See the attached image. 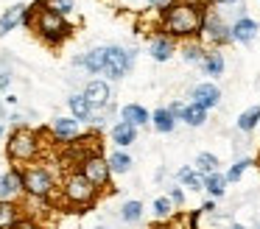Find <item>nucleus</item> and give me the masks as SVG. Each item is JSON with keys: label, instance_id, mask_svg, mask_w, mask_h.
<instances>
[{"label": "nucleus", "instance_id": "nucleus-1", "mask_svg": "<svg viewBox=\"0 0 260 229\" xmlns=\"http://www.w3.org/2000/svg\"><path fill=\"white\" fill-rule=\"evenodd\" d=\"M207 22V3H196V0H176L174 6L162 11L159 17V34L171 37L174 42H187V39H199Z\"/></svg>", "mask_w": 260, "mask_h": 229}, {"label": "nucleus", "instance_id": "nucleus-2", "mask_svg": "<svg viewBox=\"0 0 260 229\" xmlns=\"http://www.w3.org/2000/svg\"><path fill=\"white\" fill-rule=\"evenodd\" d=\"M31 9H34V25L31 28L40 34V39L45 45L59 48V45L73 34V25H70L62 14H56L53 9H48V0H37Z\"/></svg>", "mask_w": 260, "mask_h": 229}, {"label": "nucleus", "instance_id": "nucleus-3", "mask_svg": "<svg viewBox=\"0 0 260 229\" xmlns=\"http://www.w3.org/2000/svg\"><path fill=\"white\" fill-rule=\"evenodd\" d=\"M40 132L28 126H17L12 134H9V145H6V156L17 165H25V162H34L40 156Z\"/></svg>", "mask_w": 260, "mask_h": 229}, {"label": "nucleus", "instance_id": "nucleus-4", "mask_svg": "<svg viewBox=\"0 0 260 229\" xmlns=\"http://www.w3.org/2000/svg\"><path fill=\"white\" fill-rule=\"evenodd\" d=\"M98 195H101V190H98L81 171H73V173H68V176H64V182H62V199L68 201L70 207L87 210L90 204H95V201H98Z\"/></svg>", "mask_w": 260, "mask_h": 229}, {"label": "nucleus", "instance_id": "nucleus-5", "mask_svg": "<svg viewBox=\"0 0 260 229\" xmlns=\"http://www.w3.org/2000/svg\"><path fill=\"white\" fill-rule=\"evenodd\" d=\"M23 184H25V195L40 199V201L51 199V195L56 193V187H59L53 171H51V168H45V165H28V168H23Z\"/></svg>", "mask_w": 260, "mask_h": 229}, {"label": "nucleus", "instance_id": "nucleus-6", "mask_svg": "<svg viewBox=\"0 0 260 229\" xmlns=\"http://www.w3.org/2000/svg\"><path fill=\"white\" fill-rule=\"evenodd\" d=\"M81 173L95 184L98 190H107L112 184V168H109V159H104L98 151H90V154L81 156Z\"/></svg>", "mask_w": 260, "mask_h": 229}, {"label": "nucleus", "instance_id": "nucleus-7", "mask_svg": "<svg viewBox=\"0 0 260 229\" xmlns=\"http://www.w3.org/2000/svg\"><path fill=\"white\" fill-rule=\"evenodd\" d=\"M132 59H135V53H132V50L118 48V45L104 48V76L112 78V81L123 78L126 73L132 70Z\"/></svg>", "mask_w": 260, "mask_h": 229}, {"label": "nucleus", "instance_id": "nucleus-8", "mask_svg": "<svg viewBox=\"0 0 260 229\" xmlns=\"http://www.w3.org/2000/svg\"><path fill=\"white\" fill-rule=\"evenodd\" d=\"M202 37L207 39L213 48H224V45H230L232 42V28L226 25L224 20H221L218 14H207V22H204V31H202Z\"/></svg>", "mask_w": 260, "mask_h": 229}, {"label": "nucleus", "instance_id": "nucleus-9", "mask_svg": "<svg viewBox=\"0 0 260 229\" xmlns=\"http://www.w3.org/2000/svg\"><path fill=\"white\" fill-rule=\"evenodd\" d=\"M25 193V184H23V168H9L3 176H0V199L3 201H17L20 195Z\"/></svg>", "mask_w": 260, "mask_h": 229}, {"label": "nucleus", "instance_id": "nucleus-10", "mask_svg": "<svg viewBox=\"0 0 260 229\" xmlns=\"http://www.w3.org/2000/svg\"><path fill=\"white\" fill-rule=\"evenodd\" d=\"M230 28H232V42H238V45H252L254 37H257V31H260V25L246 14H241Z\"/></svg>", "mask_w": 260, "mask_h": 229}, {"label": "nucleus", "instance_id": "nucleus-11", "mask_svg": "<svg viewBox=\"0 0 260 229\" xmlns=\"http://www.w3.org/2000/svg\"><path fill=\"white\" fill-rule=\"evenodd\" d=\"M190 98H193V104H199L202 109L210 112V109H215V106L221 104V89L215 87V84L204 81V84H196V87H193Z\"/></svg>", "mask_w": 260, "mask_h": 229}, {"label": "nucleus", "instance_id": "nucleus-12", "mask_svg": "<svg viewBox=\"0 0 260 229\" xmlns=\"http://www.w3.org/2000/svg\"><path fill=\"white\" fill-rule=\"evenodd\" d=\"M84 98L90 101L92 109H104V106L109 104V98H112V89H109V84L104 81V78H92L84 87Z\"/></svg>", "mask_w": 260, "mask_h": 229}, {"label": "nucleus", "instance_id": "nucleus-13", "mask_svg": "<svg viewBox=\"0 0 260 229\" xmlns=\"http://www.w3.org/2000/svg\"><path fill=\"white\" fill-rule=\"evenodd\" d=\"M176 53V42L171 37H165V34H157V37L151 39V45H148V56H151L154 61H171V56Z\"/></svg>", "mask_w": 260, "mask_h": 229}, {"label": "nucleus", "instance_id": "nucleus-14", "mask_svg": "<svg viewBox=\"0 0 260 229\" xmlns=\"http://www.w3.org/2000/svg\"><path fill=\"white\" fill-rule=\"evenodd\" d=\"M51 132L59 143H73V140H79V120L76 117H56Z\"/></svg>", "mask_w": 260, "mask_h": 229}, {"label": "nucleus", "instance_id": "nucleus-15", "mask_svg": "<svg viewBox=\"0 0 260 229\" xmlns=\"http://www.w3.org/2000/svg\"><path fill=\"white\" fill-rule=\"evenodd\" d=\"M202 73L207 78H221L224 76V67H226V61H224V53H221L218 48H210L207 53H204V59H202Z\"/></svg>", "mask_w": 260, "mask_h": 229}, {"label": "nucleus", "instance_id": "nucleus-16", "mask_svg": "<svg viewBox=\"0 0 260 229\" xmlns=\"http://www.w3.org/2000/svg\"><path fill=\"white\" fill-rule=\"evenodd\" d=\"M109 137H112V143L118 145V148H129L137 140V126H132V123H126V120H118L112 126V132H109Z\"/></svg>", "mask_w": 260, "mask_h": 229}, {"label": "nucleus", "instance_id": "nucleus-17", "mask_svg": "<svg viewBox=\"0 0 260 229\" xmlns=\"http://www.w3.org/2000/svg\"><path fill=\"white\" fill-rule=\"evenodd\" d=\"M23 218V207L17 201H3L0 199V229H14V223Z\"/></svg>", "mask_w": 260, "mask_h": 229}, {"label": "nucleus", "instance_id": "nucleus-18", "mask_svg": "<svg viewBox=\"0 0 260 229\" xmlns=\"http://www.w3.org/2000/svg\"><path fill=\"white\" fill-rule=\"evenodd\" d=\"M176 179H179V184H182V187L193 190V193H199V190H204V173H199L196 168H190V165L179 168V173H176Z\"/></svg>", "mask_w": 260, "mask_h": 229}, {"label": "nucleus", "instance_id": "nucleus-19", "mask_svg": "<svg viewBox=\"0 0 260 229\" xmlns=\"http://www.w3.org/2000/svg\"><path fill=\"white\" fill-rule=\"evenodd\" d=\"M120 117H123L126 123H132V126H148V120H151L148 109L140 104H126L123 109H120Z\"/></svg>", "mask_w": 260, "mask_h": 229}, {"label": "nucleus", "instance_id": "nucleus-20", "mask_svg": "<svg viewBox=\"0 0 260 229\" xmlns=\"http://www.w3.org/2000/svg\"><path fill=\"white\" fill-rule=\"evenodd\" d=\"M151 126L157 128L159 134H171L176 128V117L168 112V106H159V109L151 112Z\"/></svg>", "mask_w": 260, "mask_h": 229}, {"label": "nucleus", "instance_id": "nucleus-21", "mask_svg": "<svg viewBox=\"0 0 260 229\" xmlns=\"http://www.w3.org/2000/svg\"><path fill=\"white\" fill-rule=\"evenodd\" d=\"M68 106H70V112H73V117H76L79 123L92 120V106H90V101L84 98V92H81V95H70V98H68Z\"/></svg>", "mask_w": 260, "mask_h": 229}, {"label": "nucleus", "instance_id": "nucleus-22", "mask_svg": "<svg viewBox=\"0 0 260 229\" xmlns=\"http://www.w3.org/2000/svg\"><path fill=\"white\" fill-rule=\"evenodd\" d=\"M204 193L210 195V199H224V193H226V176L224 173H210V176H204Z\"/></svg>", "mask_w": 260, "mask_h": 229}, {"label": "nucleus", "instance_id": "nucleus-23", "mask_svg": "<svg viewBox=\"0 0 260 229\" xmlns=\"http://www.w3.org/2000/svg\"><path fill=\"white\" fill-rule=\"evenodd\" d=\"M76 64H81L87 73H104V48H92L90 53L76 56Z\"/></svg>", "mask_w": 260, "mask_h": 229}, {"label": "nucleus", "instance_id": "nucleus-24", "mask_svg": "<svg viewBox=\"0 0 260 229\" xmlns=\"http://www.w3.org/2000/svg\"><path fill=\"white\" fill-rule=\"evenodd\" d=\"M182 123H187V126H193V128H199V126H204L207 123V109H202L199 104H185V112H182V117H179Z\"/></svg>", "mask_w": 260, "mask_h": 229}, {"label": "nucleus", "instance_id": "nucleus-25", "mask_svg": "<svg viewBox=\"0 0 260 229\" xmlns=\"http://www.w3.org/2000/svg\"><path fill=\"white\" fill-rule=\"evenodd\" d=\"M107 159H109V168H112V173H118V176H123V173H129L132 168H135V159H132V156L126 154L123 148L112 151Z\"/></svg>", "mask_w": 260, "mask_h": 229}, {"label": "nucleus", "instance_id": "nucleus-26", "mask_svg": "<svg viewBox=\"0 0 260 229\" xmlns=\"http://www.w3.org/2000/svg\"><path fill=\"white\" fill-rule=\"evenodd\" d=\"M23 14H25V6H23V3L12 6V9L6 11V14L0 17V34H9L12 28L23 25Z\"/></svg>", "mask_w": 260, "mask_h": 229}, {"label": "nucleus", "instance_id": "nucleus-27", "mask_svg": "<svg viewBox=\"0 0 260 229\" xmlns=\"http://www.w3.org/2000/svg\"><path fill=\"white\" fill-rule=\"evenodd\" d=\"M204 53H207V48H204L199 39H187V42H182V59L190 61V64H202Z\"/></svg>", "mask_w": 260, "mask_h": 229}, {"label": "nucleus", "instance_id": "nucleus-28", "mask_svg": "<svg viewBox=\"0 0 260 229\" xmlns=\"http://www.w3.org/2000/svg\"><path fill=\"white\" fill-rule=\"evenodd\" d=\"M260 126V104L257 106H249V109H243L241 115H238V128L241 132H254V128Z\"/></svg>", "mask_w": 260, "mask_h": 229}, {"label": "nucleus", "instance_id": "nucleus-29", "mask_svg": "<svg viewBox=\"0 0 260 229\" xmlns=\"http://www.w3.org/2000/svg\"><path fill=\"white\" fill-rule=\"evenodd\" d=\"M151 212H154V218H157V221H171V218H174V212H176V207H174V201H171L168 195H159V199H154Z\"/></svg>", "mask_w": 260, "mask_h": 229}, {"label": "nucleus", "instance_id": "nucleus-30", "mask_svg": "<svg viewBox=\"0 0 260 229\" xmlns=\"http://www.w3.org/2000/svg\"><path fill=\"white\" fill-rule=\"evenodd\" d=\"M193 168H196L199 173H204V176H210V173L218 171V156L210 154V151H202V154H196V159H193Z\"/></svg>", "mask_w": 260, "mask_h": 229}, {"label": "nucleus", "instance_id": "nucleus-31", "mask_svg": "<svg viewBox=\"0 0 260 229\" xmlns=\"http://www.w3.org/2000/svg\"><path fill=\"white\" fill-rule=\"evenodd\" d=\"M120 218L126 223H140L143 221V201H126L120 207Z\"/></svg>", "mask_w": 260, "mask_h": 229}, {"label": "nucleus", "instance_id": "nucleus-32", "mask_svg": "<svg viewBox=\"0 0 260 229\" xmlns=\"http://www.w3.org/2000/svg\"><path fill=\"white\" fill-rule=\"evenodd\" d=\"M252 165H254V159H238V162H232V168L224 173V176H226V184H238V182L243 179V173H246Z\"/></svg>", "mask_w": 260, "mask_h": 229}, {"label": "nucleus", "instance_id": "nucleus-33", "mask_svg": "<svg viewBox=\"0 0 260 229\" xmlns=\"http://www.w3.org/2000/svg\"><path fill=\"white\" fill-rule=\"evenodd\" d=\"M48 9H53V11H56V14L68 17L70 11L76 9V3H73V0H48Z\"/></svg>", "mask_w": 260, "mask_h": 229}, {"label": "nucleus", "instance_id": "nucleus-34", "mask_svg": "<svg viewBox=\"0 0 260 229\" xmlns=\"http://www.w3.org/2000/svg\"><path fill=\"white\" fill-rule=\"evenodd\" d=\"M168 199L174 201V207H185V190H182V184H171Z\"/></svg>", "mask_w": 260, "mask_h": 229}, {"label": "nucleus", "instance_id": "nucleus-35", "mask_svg": "<svg viewBox=\"0 0 260 229\" xmlns=\"http://www.w3.org/2000/svg\"><path fill=\"white\" fill-rule=\"evenodd\" d=\"M14 229H42V226H40V223H37V221H34V218H28V215H23V218H20V221H17V223H14Z\"/></svg>", "mask_w": 260, "mask_h": 229}, {"label": "nucleus", "instance_id": "nucleus-36", "mask_svg": "<svg viewBox=\"0 0 260 229\" xmlns=\"http://www.w3.org/2000/svg\"><path fill=\"white\" fill-rule=\"evenodd\" d=\"M146 3L151 6V9H159V11H165L168 6H174L176 0H146Z\"/></svg>", "mask_w": 260, "mask_h": 229}, {"label": "nucleus", "instance_id": "nucleus-37", "mask_svg": "<svg viewBox=\"0 0 260 229\" xmlns=\"http://www.w3.org/2000/svg\"><path fill=\"white\" fill-rule=\"evenodd\" d=\"M168 112H171V115L176 117V120H179V117H182V112H185V104H179V101H171Z\"/></svg>", "mask_w": 260, "mask_h": 229}, {"label": "nucleus", "instance_id": "nucleus-38", "mask_svg": "<svg viewBox=\"0 0 260 229\" xmlns=\"http://www.w3.org/2000/svg\"><path fill=\"white\" fill-rule=\"evenodd\" d=\"M202 210H204V212H213V210H215V199L204 201V204H202Z\"/></svg>", "mask_w": 260, "mask_h": 229}, {"label": "nucleus", "instance_id": "nucleus-39", "mask_svg": "<svg viewBox=\"0 0 260 229\" xmlns=\"http://www.w3.org/2000/svg\"><path fill=\"white\" fill-rule=\"evenodd\" d=\"M9 87V73H0V89Z\"/></svg>", "mask_w": 260, "mask_h": 229}, {"label": "nucleus", "instance_id": "nucleus-40", "mask_svg": "<svg viewBox=\"0 0 260 229\" xmlns=\"http://www.w3.org/2000/svg\"><path fill=\"white\" fill-rule=\"evenodd\" d=\"M213 3H221V6H235L238 0H213Z\"/></svg>", "mask_w": 260, "mask_h": 229}, {"label": "nucleus", "instance_id": "nucleus-41", "mask_svg": "<svg viewBox=\"0 0 260 229\" xmlns=\"http://www.w3.org/2000/svg\"><path fill=\"white\" fill-rule=\"evenodd\" d=\"M230 229H246V226H243V223H232Z\"/></svg>", "mask_w": 260, "mask_h": 229}, {"label": "nucleus", "instance_id": "nucleus-42", "mask_svg": "<svg viewBox=\"0 0 260 229\" xmlns=\"http://www.w3.org/2000/svg\"><path fill=\"white\" fill-rule=\"evenodd\" d=\"M154 229H176V226H154Z\"/></svg>", "mask_w": 260, "mask_h": 229}, {"label": "nucleus", "instance_id": "nucleus-43", "mask_svg": "<svg viewBox=\"0 0 260 229\" xmlns=\"http://www.w3.org/2000/svg\"><path fill=\"white\" fill-rule=\"evenodd\" d=\"M0 137H3V126H0Z\"/></svg>", "mask_w": 260, "mask_h": 229}, {"label": "nucleus", "instance_id": "nucleus-44", "mask_svg": "<svg viewBox=\"0 0 260 229\" xmlns=\"http://www.w3.org/2000/svg\"><path fill=\"white\" fill-rule=\"evenodd\" d=\"M196 3H207V0H196Z\"/></svg>", "mask_w": 260, "mask_h": 229}, {"label": "nucleus", "instance_id": "nucleus-45", "mask_svg": "<svg viewBox=\"0 0 260 229\" xmlns=\"http://www.w3.org/2000/svg\"><path fill=\"white\" fill-rule=\"evenodd\" d=\"M257 229H260V223H257Z\"/></svg>", "mask_w": 260, "mask_h": 229}]
</instances>
